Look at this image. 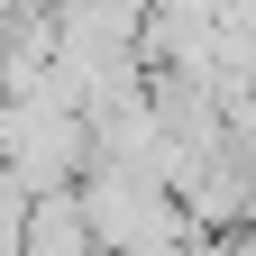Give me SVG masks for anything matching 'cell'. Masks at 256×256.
Wrapping results in <instances>:
<instances>
[{
    "label": "cell",
    "mask_w": 256,
    "mask_h": 256,
    "mask_svg": "<svg viewBox=\"0 0 256 256\" xmlns=\"http://www.w3.org/2000/svg\"><path fill=\"white\" fill-rule=\"evenodd\" d=\"M0 165H10L28 192H74L92 165V119L74 101H55L46 82L0 92Z\"/></svg>",
    "instance_id": "6da1fadb"
}]
</instances>
